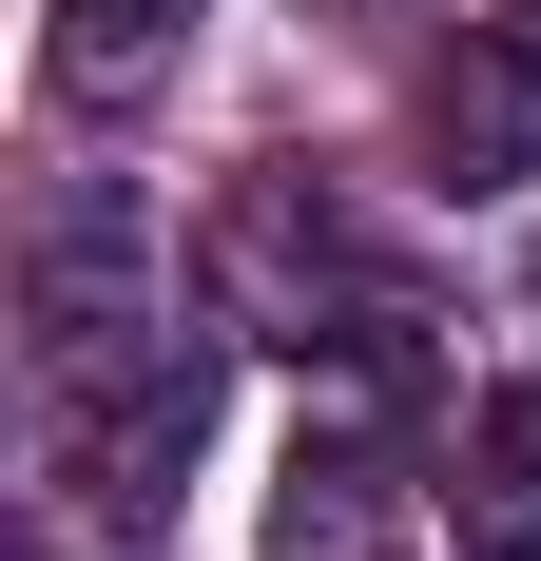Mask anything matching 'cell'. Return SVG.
Returning a JSON list of instances; mask_svg holds the SVG:
<instances>
[{"mask_svg":"<svg viewBox=\"0 0 541 561\" xmlns=\"http://www.w3.org/2000/svg\"><path fill=\"white\" fill-rule=\"evenodd\" d=\"M503 20H541V0H503Z\"/></svg>","mask_w":541,"mask_h":561,"instance_id":"6","label":"cell"},{"mask_svg":"<svg viewBox=\"0 0 541 561\" xmlns=\"http://www.w3.org/2000/svg\"><path fill=\"white\" fill-rule=\"evenodd\" d=\"M174 39H194V0H58L39 58H58V98L116 116V98H156V78H174Z\"/></svg>","mask_w":541,"mask_h":561,"instance_id":"5","label":"cell"},{"mask_svg":"<svg viewBox=\"0 0 541 561\" xmlns=\"http://www.w3.org/2000/svg\"><path fill=\"white\" fill-rule=\"evenodd\" d=\"M522 290H541V252H522Z\"/></svg>","mask_w":541,"mask_h":561,"instance_id":"7","label":"cell"},{"mask_svg":"<svg viewBox=\"0 0 541 561\" xmlns=\"http://www.w3.org/2000/svg\"><path fill=\"white\" fill-rule=\"evenodd\" d=\"M194 426H214V330H78V368H58V484H78V523H174V465H194Z\"/></svg>","mask_w":541,"mask_h":561,"instance_id":"1","label":"cell"},{"mask_svg":"<svg viewBox=\"0 0 541 561\" xmlns=\"http://www.w3.org/2000/svg\"><path fill=\"white\" fill-rule=\"evenodd\" d=\"M406 136H426V174H464V194L541 174V39H445L426 78H406Z\"/></svg>","mask_w":541,"mask_h":561,"instance_id":"3","label":"cell"},{"mask_svg":"<svg viewBox=\"0 0 541 561\" xmlns=\"http://www.w3.org/2000/svg\"><path fill=\"white\" fill-rule=\"evenodd\" d=\"M445 523H464V561H541V388H484V407H464Z\"/></svg>","mask_w":541,"mask_h":561,"instance_id":"4","label":"cell"},{"mask_svg":"<svg viewBox=\"0 0 541 561\" xmlns=\"http://www.w3.org/2000/svg\"><path fill=\"white\" fill-rule=\"evenodd\" d=\"M406 465H387L368 407H329V426H290V465H270V561H406Z\"/></svg>","mask_w":541,"mask_h":561,"instance_id":"2","label":"cell"}]
</instances>
